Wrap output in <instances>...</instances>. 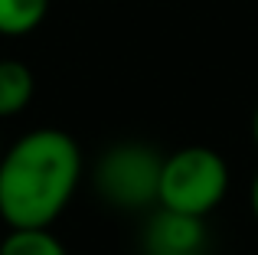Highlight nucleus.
Masks as SVG:
<instances>
[{
	"mask_svg": "<svg viewBox=\"0 0 258 255\" xmlns=\"http://www.w3.org/2000/svg\"><path fill=\"white\" fill-rule=\"evenodd\" d=\"M164 157L138 141H121L101 154L95 167V190L118 210H147L157 206Z\"/></svg>",
	"mask_w": 258,
	"mask_h": 255,
	"instance_id": "obj_3",
	"label": "nucleus"
},
{
	"mask_svg": "<svg viewBox=\"0 0 258 255\" xmlns=\"http://www.w3.org/2000/svg\"><path fill=\"white\" fill-rule=\"evenodd\" d=\"M0 255H69L49 229H10L0 242Z\"/></svg>",
	"mask_w": 258,
	"mask_h": 255,
	"instance_id": "obj_7",
	"label": "nucleus"
},
{
	"mask_svg": "<svg viewBox=\"0 0 258 255\" xmlns=\"http://www.w3.org/2000/svg\"><path fill=\"white\" fill-rule=\"evenodd\" d=\"M0 154H4V151H0Z\"/></svg>",
	"mask_w": 258,
	"mask_h": 255,
	"instance_id": "obj_10",
	"label": "nucleus"
},
{
	"mask_svg": "<svg viewBox=\"0 0 258 255\" xmlns=\"http://www.w3.org/2000/svg\"><path fill=\"white\" fill-rule=\"evenodd\" d=\"M229 190V164L213 147H180L176 154L164 157V173H160V197L157 206L183 216L206 219L216 206L222 203Z\"/></svg>",
	"mask_w": 258,
	"mask_h": 255,
	"instance_id": "obj_2",
	"label": "nucleus"
},
{
	"mask_svg": "<svg viewBox=\"0 0 258 255\" xmlns=\"http://www.w3.org/2000/svg\"><path fill=\"white\" fill-rule=\"evenodd\" d=\"M252 138H255V147H258V105H255V115H252Z\"/></svg>",
	"mask_w": 258,
	"mask_h": 255,
	"instance_id": "obj_9",
	"label": "nucleus"
},
{
	"mask_svg": "<svg viewBox=\"0 0 258 255\" xmlns=\"http://www.w3.org/2000/svg\"><path fill=\"white\" fill-rule=\"evenodd\" d=\"M36 79L20 59H0V118H13L33 102Z\"/></svg>",
	"mask_w": 258,
	"mask_h": 255,
	"instance_id": "obj_5",
	"label": "nucleus"
},
{
	"mask_svg": "<svg viewBox=\"0 0 258 255\" xmlns=\"http://www.w3.org/2000/svg\"><path fill=\"white\" fill-rule=\"evenodd\" d=\"M141 255H209L206 219L157 206L141 232Z\"/></svg>",
	"mask_w": 258,
	"mask_h": 255,
	"instance_id": "obj_4",
	"label": "nucleus"
},
{
	"mask_svg": "<svg viewBox=\"0 0 258 255\" xmlns=\"http://www.w3.org/2000/svg\"><path fill=\"white\" fill-rule=\"evenodd\" d=\"M49 13V0H0V36H26Z\"/></svg>",
	"mask_w": 258,
	"mask_h": 255,
	"instance_id": "obj_6",
	"label": "nucleus"
},
{
	"mask_svg": "<svg viewBox=\"0 0 258 255\" xmlns=\"http://www.w3.org/2000/svg\"><path fill=\"white\" fill-rule=\"evenodd\" d=\"M252 213H255V219H258V177H255V183H252Z\"/></svg>",
	"mask_w": 258,
	"mask_h": 255,
	"instance_id": "obj_8",
	"label": "nucleus"
},
{
	"mask_svg": "<svg viewBox=\"0 0 258 255\" xmlns=\"http://www.w3.org/2000/svg\"><path fill=\"white\" fill-rule=\"evenodd\" d=\"M82 180V151L59 128H36L0 154V219L10 229H49Z\"/></svg>",
	"mask_w": 258,
	"mask_h": 255,
	"instance_id": "obj_1",
	"label": "nucleus"
}]
</instances>
